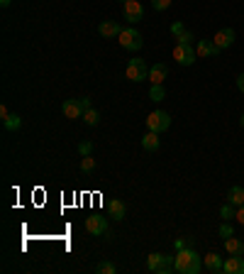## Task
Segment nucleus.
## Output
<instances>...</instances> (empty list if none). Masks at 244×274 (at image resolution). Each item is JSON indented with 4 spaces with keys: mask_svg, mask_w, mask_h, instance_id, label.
<instances>
[{
    "mask_svg": "<svg viewBox=\"0 0 244 274\" xmlns=\"http://www.w3.org/2000/svg\"><path fill=\"white\" fill-rule=\"evenodd\" d=\"M159 145H161V140H159V132H147V135L142 137V147L147 152H156L159 150Z\"/></svg>",
    "mask_w": 244,
    "mask_h": 274,
    "instance_id": "16",
    "label": "nucleus"
},
{
    "mask_svg": "<svg viewBox=\"0 0 244 274\" xmlns=\"http://www.w3.org/2000/svg\"><path fill=\"white\" fill-rule=\"evenodd\" d=\"M127 79L130 81H144V79H149V66H147V61L144 59H130V64H127Z\"/></svg>",
    "mask_w": 244,
    "mask_h": 274,
    "instance_id": "4",
    "label": "nucleus"
},
{
    "mask_svg": "<svg viewBox=\"0 0 244 274\" xmlns=\"http://www.w3.org/2000/svg\"><path fill=\"white\" fill-rule=\"evenodd\" d=\"M110 223L105 216H88L86 218V230L91 235H108Z\"/></svg>",
    "mask_w": 244,
    "mask_h": 274,
    "instance_id": "7",
    "label": "nucleus"
},
{
    "mask_svg": "<svg viewBox=\"0 0 244 274\" xmlns=\"http://www.w3.org/2000/svg\"><path fill=\"white\" fill-rule=\"evenodd\" d=\"M237 220L244 225V203L242 206H237Z\"/></svg>",
    "mask_w": 244,
    "mask_h": 274,
    "instance_id": "32",
    "label": "nucleus"
},
{
    "mask_svg": "<svg viewBox=\"0 0 244 274\" xmlns=\"http://www.w3.org/2000/svg\"><path fill=\"white\" fill-rule=\"evenodd\" d=\"M225 250L230 252V255H244V240H239V237H227L225 240Z\"/></svg>",
    "mask_w": 244,
    "mask_h": 274,
    "instance_id": "17",
    "label": "nucleus"
},
{
    "mask_svg": "<svg viewBox=\"0 0 244 274\" xmlns=\"http://www.w3.org/2000/svg\"><path fill=\"white\" fill-rule=\"evenodd\" d=\"M149 98L154 100V103H161L164 98H166V88H164V83H151Z\"/></svg>",
    "mask_w": 244,
    "mask_h": 274,
    "instance_id": "20",
    "label": "nucleus"
},
{
    "mask_svg": "<svg viewBox=\"0 0 244 274\" xmlns=\"http://www.w3.org/2000/svg\"><path fill=\"white\" fill-rule=\"evenodd\" d=\"M93 169H95L93 154H88V157H81V172H83V174H91Z\"/></svg>",
    "mask_w": 244,
    "mask_h": 274,
    "instance_id": "25",
    "label": "nucleus"
},
{
    "mask_svg": "<svg viewBox=\"0 0 244 274\" xmlns=\"http://www.w3.org/2000/svg\"><path fill=\"white\" fill-rule=\"evenodd\" d=\"M203 264L210 269V272H222V264H225V260H222V255L210 252V255H205V257H203Z\"/></svg>",
    "mask_w": 244,
    "mask_h": 274,
    "instance_id": "13",
    "label": "nucleus"
},
{
    "mask_svg": "<svg viewBox=\"0 0 244 274\" xmlns=\"http://www.w3.org/2000/svg\"><path fill=\"white\" fill-rule=\"evenodd\" d=\"M176 44H193V32L190 29H183L176 37Z\"/></svg>",
    "mask_w": 244,
    "mask_h": 274,
    "instance_id": "27",
    "label": "nucleus"
},
{
    "mask_svg": "<svg viewBox=\"0 0 244 274\" xmlns=\"http://www.w3.org/2000/svg\"><path fill=\"white\" fill-rule=\"evenodd\" d=\"M120 3H127V0H120Z\"/></svg>",
    "mask_w": 244,
    "mask_h": 274,
    "instance_id": "37",
    "label": "nucleus"
},
{
    "mask_svg": "<svg viewBox=\"0 0 244 274\" xmlns=\"http://www.w3.org/2000/svg\"><path fill=\"white\" fill-rule=\"evenodd\" d=\"M122 13H125V20H130L132 25H137L144 17V5L139 0H127V3H122Z\"/></svg>",
    "mask_w": 244,
    "mask_h": 274,
    "instance_id": "6",
    "label": "nucleus"
},
{
    "mask_svg": "<svg viewBox=\"0 0 244 274\" xmlns=\"http://www.w3.org/2000/svg\"><path fill=\"white\" fill-rule=\"evenodd\" d=\"M3 127H5L8 132H15V130H20V127H22V118H20V115H15V113H10V115L3 120Z\"/></svg>",
    "mask_w": 244,
    "mask_h": 274,
    "instance_id": "19",
    "label": "nucleus"
},
{
    "mask_svg": "<svg viewBox=\"0 0 244 274\" xmlns=\"http://www.w3.org/2000/svg\"><path fill=\"white\" fill-rule=\"evenodd\" d=\"M171 269H176L174 257H171V255H161V257H159V264H156V269H154V272H156V274H169Z\"/></svg>",
    "mask_w": 244,
    "mask_h": 274,
    "instance_id": "18",
    "label": "nucleus"
},
{
    "mask_svg": "<svg viewBox=\"0 0 244 274\" xmlns=\"http://www.w3.org/2000/svg\"><path fill=\"white\" fill-rule=\"evenodd\" d=\"M183 29H186V25H183V22H174V25H171V35H174V37H178Z\"/></svg>",
    "mask_w": 244,
    "mask_h": 274,
    "instance_id": "30",
    "label": "nucleus"
},
{
    "mask_svg": "<svg viewBox=\"0 0 244 274\" xmlns=\"http://www.w3.org/2000/svg\"><path fill=\"white\" fill-rule=\"evenodd\" d=\"M98 32H100V37H105V40H112V37H120L122 27L117 22H112V20H103L100 25H98Z\"/></svg>",
    "mask_w": 244,
    "mask_h": 274,
    "instance_id": "11",
    "label": "nucleus"
},
{
    "mask_svg": "<svg viewBox=\"0 0 244 274\" xmlns=\"http://www.w3.org/2000/svg\"><path fill=\"white\" fill-rule=\"evenodd\" d=\"M239 125H242V130H244V115H242V118H239Z\"/></svg>",
    "mask_w": 244,
    "mask_h": 274,
    "instance_id": "36",
    "label": "nucleus"
},
{
    "mask_svg": "<svg viewBox=\"0 0 244 274\" xmlns=\"http://www.w3.org/2000/svg\"><path fill=\"white\" fill-rule=\"evenodd\" d=\"M83 123L91 125V127H93V125H98V123H100V113H98L95 108H88L86 113H83Z\"/></svg>",
    "mask_w": 244,
    "mask_h": 274,
    "instance_id": "23",
    "label": "nucleus"
},
{
    "mask_svg": "<svg viewBox=\"0 0 244 274\" xmlns=\"http://www.w3.org/2000/svg\"><path fill=\"white\" fill-rule=\"evenodd\" d=\"M78 100H81V108H83V113H86V110L91 108V98H86V96H83V98H78Z\"/></svg>",
    "mask_w": 244,
    "mask_h": 274,
    "instance_id": "31",
    "label": "nucleus"
},
{
    "mask_svg": "<svg viewBox=\"0 0 244 274\" xmlns=\"http://www.w3.org/2000/svg\"><path fill=\"white\" fill-rule=\"evenodd\" d=\"M108 211H110V216H112V220H122L125 218V213H127V208H125V203H122L120 198L108 201Z\"/></svg>",
    "mask_w": 244,
    "mask_h": 274,
    "instance_id": "15",
    "label": "nucleus"
},
{
    "mask_svg": "<svg viewBox=\"0 0 244 274\" xmlns=\"http://www.w3.org/2000/svg\"><path fill=\"white\" fill-rule=\"evenodd\" d=\"M151 8H154V10H159V13H164V10H169V8H171V0H151Z\"/></svg>",
    "mask_w": 244,
    "mask_h": 274,
    "instance_id": "29",
    "label": "nucleus"
},
{
    "mask_svg": "<svg viewBox=\"0 0 244 274\" xmlns=\"http://www.w3.org/2000/svg\"><path fill=\"white\" fill-rule=\"evenodd\" d=\"M147 127H149L151 132H166L169 127H171V115L166 113V110H154L149 113V118H147Z\"/></svg>",
    "mask_w": 244,
    "mask_h": 274,
    "instance_id": "2",
    "label": "nucleus"
},
{
    "mask_svg": "<svg viewBox=\"0 0 244 274\" xmlns=\"http://www.w3.org/2000/svg\"><path fill=\"white\" fill-rule=\"evenodd\" d=\"M227 198H230L232 206H242L244 203V189L242 186H232L230 193H227Z\"/></svg>",
    "mask_w": 244,
    "mask_h": 274,
    "instance_id": "21",
    "label": "nucleus"
},
{
    "mask_svg": "<svg viewBox=\"0 0 244 274\" xmlns=\"http://www.w3.org/2000/svg\"><path fill=\"white\" fill-rule=\"evenodd\" d=\"M78 154H81V157H88V154H93V142H88V140L78 142Z\"/></svg>",
    "mask_w": 244,
    "mask_h": 274,
    "instance_id": "26",
    "label": "nucleus"
},
{
    "mask_svg": "<svg viewBox=\"0 0 244 274\" xmlns=\"http://www.w3.org/2000/svg\"><path fill=\"white\" fill-rule=\"evenodd\" d=\"M61 113H64V118H68V120H78V118H83L81 100H78V98L64 100V103H61Z\"/></svg>",
    "mask_w": 244,
    "mask_h": 274,
    "instance_id": "8",
    "label": "nucleus"
},
{
    "mask_svg": "<svg viewBox=\"0 0 244 274\" xmlns=\"http://www.w3.org/2000/svg\"><path fill=\"white\" fill-rule=\"evenodd\" d=\"M220 218L222 220H232V218H237V206H232L230 201L220 208Z\"/></svg>",
    "mask_w": 244,
    "mask_h": 274,
    "instance_id": "22",
    "label": "nucleus"
},
{
    "mask_svg": "<svg viewBox=\"0 0 244 274\" xmlns=\"http://www.w3.org/2000/svg\"><path fill=\"white\" fill-rule=\"evenodd\" d=\"M10 3H13V0H0V5H3V8H10Z\"/></svg>",
    "mask_w": 244,
    "mask_h": 274,
    "instance_id": "35",
    "label": "nucleus"
},
{
    "mask_svg": "<svg viewBox=\"0 0 244 274\" xmlns=\"http://www.w3.org/2000/svg\"><path fill=\"white\" fill-rule=\"evenodd\" d=\"M237 88H239V91L244 93V74H239V76H237Z\"/></svg>",
    "mask_w": 244,
    "mask_h": 274,
    "instance_id": "34",
    "label": "nucleus"
},
{
    "mask_svg": "<svg viewBox=\"0 0 244 274\" xmlns=\"http://www.w3.org/2000/svg\"><path fill=\"white\" fill-rule=\"evenodd\" d=\"M166 76H169V66L166 64H154L149 68V81L151 83H164L166 81Z\"/></svg>",
    "mask_w": 244,
    "mask_h": 274,
    "instance_id": "14",
    "label": "nucleus"
},
{
    "mask_svg": "<svg viewBox=\"0 0 244 274\" xmlns=\"http://www.w3.org/2000/svg\"><path fill=\"white\" fill-rule=\"evenodd\" d=\"M213 42H215L220 49H227V47H232V44H234V29H232V27L217 29L215 37H213Z\"/></svg>",
    "mask_w": 244,
    "mask_h": 274,
    "instance_id": "9",
    "label": "nucleus"
},
{
    "mask_svg": "<svg viewBox=\"0 0 244 274\" xmlns=\"http://www.w3.org/2000/svg\"><path fill=\"white\" fill-rule=\"evenodd\" d=\"M195 52H198V56H217L222 49H220L213 40H200L198 47H195Z\"/></svg>",
    "mask_w": 244,
    "mask_h": 274,
    "instance_id": "12",
    "label": "nucleus"
},
{
    "mask_svg": "<svg viewBox=\"0 0 244 274\" xmlns=\"http://www.w3.org/2000/svg\"><path fill=\"white\" fill-rule=\"evenodd\" d=\"M232 235H234V230H232L230 220H225V223L220 225V237H222V240H227V237H232Z\"/></svg>",
    "mask_w": 244,
    "mask_h": 274,
    "instance_id": "28",
    "label": "nucleus"
},
{
    "mask_svg": "<svg viewBox=\"0 0 244 274\" xmlns=\"http://www.w3.org/2000/svg\"><path fill=\"white\" fill-rule=\"evenodd\" d=\"M174 264H176V272H181V274H198L205 267L203 257H200L193 247L178 250L176 257H174Z\"/></svg>",
    "mask_w": 244,
    "mask_h": 274,
    "instance_id": "1",
    "label": "nucleus"
},
{
    "mask_svg": "<svg viewBox=\"0 0 244 274\" xmlns=\"http://www.w3.org/2000/svg\"><path fill=\"white\" fill-rule=\"evenodd\" d=\"M174 59H176V64H181V66H190V64H195L198 52L193 49V44H176L174 47Z\"/></svg>",
    "mask_w": 244,
    "mask_h": 274,
    "instance_id": "5",
    "label": "nucleus"
},
{
    "mask_svg": "<svg viewBox=\"0 0 244 274\" xmlns=\"http://www.w3.org/2000/svg\"><path fill=\"white\" fill-rule=\"evenodd\" d=\"M117 40H120V44L125 49H130V52H139V49L144 47V40H142V35H139L135 27H125Z\"/></svg>",
    "mask_w": 244,
    "mask_h": 274,
    "instance_id": "3",
    "label": "nucleus"
},
{
    "mask_svg": "<svg viewBox=\"0 0 244 274\" xmlns=\"http://www.w3.org/2000/svg\"><path fill=\"white\" fill-rule=\"evenodd\" d=\"M222 272L227 274H244V255H230V260H225Z\"/></svg>",
    "mask_w": 244,
    "mask_h": 274,
    "instance_id": "10",
    "label": "nucleus"
},
{
    "mask_svg": "<svg viewBox=\"0 0 244 274\" xmlns=\"http://www.w3.org/2000/svg\"><path fill=\"white\" fill-rule=\"evenodd\" d=\"M115 272H117V267L112 262H98L95 264V274H115Z\"/></svg>",
    "mask_w": 244,
    "mask_h": 274,
    "instance_id": "24",
    "label": "nucleus"
},
{
    "mask_svg": "<svg viewBox=\"0 0 244 274\" xmlns=\"http://www.w3.org/2000/svg\"><path fill=\"white\" fill-rule=\"evenodd\" d=\"M8 115H10V110H8V106L3 103V106H0V120H5Z\"/></svg>",
    "mask_w": 244,
    "mask_h": 274,
    "instance_id": "33",
    "label": "nucleus"
}]
</instances>
